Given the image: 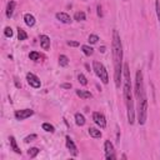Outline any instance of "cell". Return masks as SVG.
Masks as SVG:
<instances>
[{
	"instance_id": "cell-1",
	"label": "cell",
	"mask_w": 160,
	"mask_h": 160,
	"mask_svg": "<svg viewBox=\"0 0 160 160\" xmlns=\"http://www.w3.org/2000/svg\"><path fill=\"white\" fill-rule=\"evenodd\" d=\"M111 54L114 61V81L115 86L120 88L121 75H122V45L120 40V35L116 30L112 31V41H111Z\"/></svg>"
},
{
	"instance_id": "cell-2",
	"label": "cell",
	"mask_w": 160,
	"mask_h": 160,
	"mask_svg": "<svg viewBox=\"0 0 160 160\" xmlns=\"http://www.w3.org/2000/svg\"><path fill=\"white\" fill-rule=\"evenodd\" d=\"M122 95H124V100H125V105H126V110H128V121L129 124H134L135 121V110H134V100H132V92H131V79H130V70H129V65L124 64L122 66Z\"/></svg>"
},
{
	"instance_id": "cell-3",
	"label": "cell",
	"mask_w": 160,
	"mask_h": 160,
	"mask_svg": "<svg viewBox=\"0 0 160 160\" xmlns=\"http://www.w3.org/2000/svg\"><path fill=\"white\" fill-rule=\"evenodd\" d=\"M136 99H138V122L140 125H144L146 122V118H148V99H146V94H142Z\"/></svg>"
},
{
	"instance_id": "cell-4",
	"label": "cell",
	"mask_w": 160,
	"mask_h": 160,
	"mask_svg": "<svg viewBox=\"0 0 160 160\" xmlns=\"http://www.w3.org/2000/svg\"><path fill=\"white\" fill-rule=\"evenodd\" d=\"M92 69H94V72L96 74V76L102 81V84H108L109 82L108 70L105 69V66L100 61H94L92 62Z\"/></svg>"
},
{
	"instance_id": "cell-5",
	"label": "cell",
	"mask_w": 160,
	"mask_h": 160,
	"mask_svg": "<svg viewBox=\"0 0 160 160\" xmlns=\"http://www.w3.org/2000/svg\"><path fill=\"white\" fill-rule=\"evenodd\" d=\"M142 94H145L142 72H141V70H138L136 71V76H135V95H136V98H139Z\"/></svg>"
},
{
	"instance_id": "cell-6",
	"label": "cell",
	"mask_w": 160,
	"mask_h": 160,
	"mask_svg": "<svg viewBox=\"0 0 160 160\" xmlns=\"http://www.w3.org/2000/svg\"><path fill=\"white\" fill-rule=\"evenodd\" d=\"M104 150H105V159H108V160H114V159H116L115 150H114V145L111 144L110 140H105V142H104Z\"/></svg>"
},
{
	"instance_id": "cell-7",
	"label": "cell",
	"mask_w": 160,
	"mask_h": 160,
	"mask_svg": "<svg viewBox=\"0 0 160 160\" xmlns=\"http://www.w3.org/2000/svg\"><path fill=\"white\" fill-rule=\"evenodd\" d=\"M32 114H34V110H31V109H21V110H16L14 115H15L16 120H25V119L30 118Z\"/></svg>"
},
{
	"instance_id": "cell-8",
	"label": "cell",
	"mask_w": 160,
	"mask_h": 160,
	"mask_svg": "<svg viewBox=\"0 0 160 160\" xmlns=\"http://www.w3.org/2000/svg\"><path fill=\"white\" fill-rule=\"evenodd\" d=\"M92 120H94V122H95L98 126H100L101 129H104V128L106 126V119H105V116H104L101 112H98V111L92 112Z\"/></svg>"
},
{
	"instance_id": "cell-9",
	"label": "cell",
	"mask_w": 160,
	"mask_h": 160,
	"mask_svg": "<svg viewBox=\"0 0 160 160\" xmlns=\"http://www.w3.org/2000/svg\"><path fill=\"white\" fill-rule=\"evenodd\" d=\"M26 80H28L29 85L32 86V88H35V89L40 88V85H41L40 79H39L35 74H32V72H28V74H26Z\"/></svg>"
},
{
	"instance_id": "cell-10",
	"label": "cell",
	"mask_w": 160,
	"mask_h": 160,
	"mask_svg": "<svg viewBox=\"0 0 160 160\" xmlns=\"http://www.w3.org/2000/svg\"><path fill=\"white\" fill-rule=\"evenodd\" d=\"M66 139V148L69 149V151H70V154L72 155V156H78V148H76V145L74 144V141H72V139L70 138V136H66L65 138Z\"/></svg>"
},
{
	"instance_id": "cell-11",
	"label": "cell",
	"mask_w": 160,
	"mask_h": 160,
	"mask_svg": "<svg viewBox=\"0 0 160 160\" xmlns=\"http://www.w3.org/2000/svg\"><path fill=\"white\" fill-rule=\"evenodd\" d=\"M55 18H56L59 21L64 22V24H70V22L72 21L71 18H70V15H68L66 12H56Z\"/></svg>"
},
{
	"instance_id": "cell-12",
	"label": "cell",
	"mask_w": 160,
	"mask_h": 160,
	"mask_svg": "<svg viewBox=\"0 0 160 160\" xmlns=\"http://www.w3.org/2000/svg\"><path fill=\"white\" fill-rule=\"evenodd\" d=\"M40 46L44 50H49L50 49V38L46 35H40Z\"/></svg>"
},
{
	"instance_id": "cell-13",
	"label": "cell",
	"mask_w": 160,
	"mask_h": 160,
	"mask_svg": "<svg viewBox=\"0 0 160 160\" xmlns=\"http://www.w3.org/2000/svg\"><path fill=\"white\" fill-rule=\"evenodd\" d=\"M15 5H16V2H15L14 0H10V1L8 2V5H6V16H8L9 19H10V18L12 16V14H14Z\"/></svg>"
},
{
	"instance_id": "cell-14",
	"label": "cell",
	"mask_w": 160,
	"mask_h": 160,
	"mask_svg": "<svg viewBox=\"0 0 160 160\" xmlns=\"http://www.w3.org/2000/svg\"><path fill=\"white\" fill-rule=\"evenodd\" d=\"M24 21H25V24L28 25V26H34L35 25V18H34V15L32 14H25L24 15Z\"/></svg>"
},
{
	"instance_id": "cell-15",
	"label": "cell",
	"mask_w": 160,
	"mask_h": 160,
	"mask_svg": "<svg viewBox=\"0 0 160 160\" xmlns=\"http://www.w3.org/2000/svg\"><path fill=\"white\" fill-rule=\"evenodd\" d=\"M88 132H89V135H90L91 138H94V139L101 138V131H100L99 129H96V128H89V129H88Z\"/></svg>"
},
{
	"instance_id": "cell-16",
	"label": "cell",
	"mask_w": 160,
	"mask_h": 160,
	"mask_svg": "<svg viewBox=\"0 0 160 160\" xmlns=\"http://www.w3.org/2000/svg\"><path fill=\"white\" fill-rule=\"evenodd\" d=\"M76 95H78L79 98H81V99H90V98H92V95H91V92H90V91L80 90V89H78V90H76Z\"/></svg>"
},
{
	"instance_id": "cell-17",
	"label": "cell",
	"mask_w": 160,
	"mask_h": 160,
	"mask_svg": "<svg viewBox=\"0 0 160 160\" xmlns=\"http://www.w3.org/2000/svg\"><path fill=\"white\" fill-rule=\"evenodd\" d=\"M75 122H76L78 126H84L85 125V118H84V115L80 114V112H76L75 114Z\"/></svg>"
},
{
	"instance_id": "cell-18",
	"label": "cell",
	"mask_w": 160,
	"mask_h": 160,
	"mask_svg": "<svg viewBox=\"0 0 160 160\" xmlns=\"http://www.w3.org/2000/svg\"><path fill=\"white\" fill-rule=\"evenodd\" d=\"M9 140H10V146H11V149H12L16 154H21V150L19 149V146H18V144H16L15 138H14V136H10V138H9Z\"/></svg>"
},
{
	"instance_id": "cell-19",
	"label": "cell",
	"mask_w": 160,
	"mask_h": 160,
	"mask_svg": "<svg viewBox=\"0 0 160 160\" xmlns=\"http://www.w3.org/2000/svg\"><path fill=\"white\" fill-rule=\"evenodd\" d=\"M85 19H86V15L84 11H76L74 14V20H76V21H84Z\"/></svg>"
},
{
	"instance_id": "cell-20",
	"label": "cell",
	"mask_w": 160,
	"mask_h": 160,
	"mask_svg": "<svg viewBox=\"0 0 160 160\" xmlns=\"http://www.w3.org/2000/svg\"><path fill=\"white\" fill-rule=\"evenodd\" d=\"M81 50H82V52H84L85 55H88V56L92 55V52H94V49H92L91 46H89V45H82V46H81Z\"/></svg>"
},
{
	"instance_id": "cell-21",
	"label": "cell",
	"mask_w": 160,
	"mask_h": 160,
	"mask_svg": "<svg viewBox=\"0 0 160 160\" xmlns=\"http://www.w3.org/2000/svg\"><path fill=\"white\" fill-rule=\"evenodd\" d=\"M68 64H69L68 56L66 55H60L59 56V65L60 66H68Z\"/></svg>"
},
{
	"instance_id": "cell-22",
	"label": "cell",
	"mask_w": 160,
	"mask_h": 160,
	"mask_svg": "<svg viewBox=\"0 0 160 160\" xmlns=\"http://www.w3.org/2000/svg\"><path fill=\"white\" fill-rule=\"evenodd\" d=\"M28 38V34L25 32V30H22L21 28H19L18 29V39L20 40V41H22V40H25Z\"/></svg>"
},
{
	"instance_id": "cell-23",
	"label": "cell",
	"mask_w": 160,
	"mask_h": 160,
	"mask_svg": "<svg viewBox=\"0 0 160 160\" xmlns=\"http://www.w3.org/2000/svg\"><path fill=\"white\" fill-rule=\"evenodd\" d=\"M41 128H42V130H45V131H48V132H54V131H55V128H54L51 124H49V122H44V124L41 125Z\"/></svg>"
},
{
	"instance_id": "cell-24",
	"label": "cell",
	"mask_w": 160,
	"mask_h": 160,
	"mask_svg": "<svg viewBox=\"0 0 160 160\" xmlns=\"http://www.w3.org/2000/svg\"><path fill=\"white\" fill-rule=\"evenodd\" d=\"M29 58H30V60H34V61H39V60L41 59L40 54H39L38 51H31V52L29 54Z\"/></svg>"
},
{
	"instance_id": "cell-25",
	"label": "cell",
	"mask_w": 160,
	"mask_h": 160,
	"mask_svg": "<svg viewBox=\"0 0 160 160\" xmlns=\"http://www.w3.org/2000/svg\"><path fill=\"white\" fill-rule=\"evenodd\" d=\"M38 154H39V149H38V148H30V149L28 150V155H29L31 159H34Z\"/></svg>"
},
{
	"instance_id": "cell-26",
	"label": "cell",
	"mask_w": 160,
	"mask_h": 160,
	"mask_svg": "<svg viewBox=\"0 0 160 160\" xmlns=\"http://www.w3.org/2000/svg\"><path fill=\"white\" fill-rule=\"evenodd\" d=\"M4 35H5L6 38H12V35H14L12 29H11L10 26H6V28L4 29Z\"/></svg>"
},
{
	"instance_id": "cell-27",
	"label": "cell",
	"mask_w": 160,
	"mask_h": 160,
	"mask_svg": "<svg viewBox=\"0 0 160 160\" xmlns=\"http://www.w3.org/2000/svg\"><path fill=\"white\" fill-rule=\"evenodd\" d=\"M98 40H99V36H98V35H95V34H90V35H89V40H88V41H89L90 44H96Z\"/></svg>"
},
{
	"instance_id": "cell-28",
	"label": "cell",
	"mask_w": 160,
	"mask_h": 160,
	"mask_svg": "<svg viewBox=\"0 0 160 160\" xmlns=\"http://www.w3.org/2000/svg\"><path fill=\"white\" fill-rule=\"evenodd\" d=\"M78 80H79V82L81 84V85H86L88 84V80H86V78L82 75V74H79V76H78Z\"/></svg>"
},
{
	"instance_id": "cell-29",
	"label": "cell",
	"mask_w": 160,
	"mask_h": 160,
	"mask_svg": "<svg viewBox=\"0 0 160 160\" xmlns=\"http://www.w3.org/2000/svg\"><path fill=\"white\" fill-rule=\"evenodd\" d=\"M38 136H36V134H31V135H28L25 139H24V142H30V141H32L34 139H36Z\"/></svg>"
},
{
	"instance_id": "cell-30",
	"label": "cell",
	"mask_w": 160,
	"mask_h": 160,
	"mask_svg": "<svg viewBox=\"0 0 160 160\" xmlns=\"http://www.w3.org/2000/svg\"><path fill=\"white\" fill-rule=\"evenodd\" d=\"M155 9H156L158 19H159V21H160V2H159V0H155Z\"/></svg>"
},
{
	"instance_id": "cell-31",
	"label": "cell",
	"mask_w": 160,
	"mask_h": 160,
	"mask_svg": "<svg viewBox=\"0 0 160 160\" xmlns=\"http://www.w3.org/2000/svg\"><path fill=\"white\" fill-rule=\"evenodd\" d=\"M66 44H68L69 46H72V48H76V46H79V42H78V41H72V40H69Z\"/></svg>"
},
{
	"instance_id": "cell-32",
	"label": "cell",
	"mask_w": 160,
	"mask_h": 160,
	"mask_svg": "<svg viewBox=\"0 0 160 160\" xmlns=\"http://www.w3.org/2000/svg\"><path fill=\"white\" fill-rule=\"evenodd\" d=\"M98 15L102 16V11H101V5H98Z\"/></svg>"
},
{
	"instance_id": "cell-33",
	"label": "cell",
	"mask_w": 160,
	"mask_h": 160,
	"mask_svg": "<svg viewBox=\"0 0 160 160\" xmlns=\"http://www.w3.org/2000/svg\"><path fill=\"white\" fill-rule=\"evenodd\" d=\"M61 88H64V89H70V88H71V84H68V82H66V84H62Z\"/></svg>"
},
{
	"instance_id": "cell-34",
	"label": "cell",
	"mask_w": 160,
	"mask_h": 160,
	"mask_svg": "<svg viewBox=\"0 0 160 160\" xmlns=\"http://www.w3.org/2000/svg\"><path fill=\"white\" fill-rule=\"evenodd\" d=\"M99 50H100L101 52H105V51H106V49H105V46H101V48H100Z\"/></svg>"
},
{
	"instance_id": "cell-35",
	"label": "cell",
	"mask_w": 160,
	"mask_h": 160,
	"mask_svg": "<svg viewBox=\"0 0 160 160\" xmlns=\"http://www.w3.org/2000/svg\"><path fill=\"white\" fill-rule=\"evenodd\" d=\"M124 1H126V0H124Z\"/></svg>"
}]
</instances>
